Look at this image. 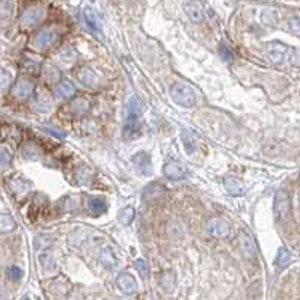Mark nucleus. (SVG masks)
<instances>
[{
	"instance_id": "f257e3e1",
	"label": "nucleus",
	"mask_w": 300,
	"mask_h": 300,
	"mask_svg": "<svg viewBox=\"0 0 300 300\" xmlns=\"http://www.w3.org/2000/svg\"><path fill=\"white\" fill-rule=\"evenodd\" d=\"M140 113H142L140 100L137 97L129 98L124 107V115H125L124 137L125 139H134L140 134V124H139Z\"/></svg>"
},
{
	"instance_id": "f03ea898",
	"label": "nucleus",
	"mask_w": 300,
	"mask_h": 300,
	"mask_svg": "<svg viewBox=\"0 0 300 300\" xmlns=\"http://www.w3.org/2000/svg\"><path fill=\"white\" fill-rule=\"evenodd\" d=\"M169 95H170L173 103H177L181 107L188 109V107H193L196 103V95H195L193 89L183 82L173 83L169 89Z\"/></svg>"
},
{
	"instance_id": "7ed1b4c3",
	"label": "nucleus",
	"mask_w": 300,
	"mask_h": 300,
	"mask_svg": "<svg viewBox=\"0 0 300 300\" xmlns=\"http://www.w3.org/2000/svg\"><path fill=\"white\" fill-rule=\"evenodd\" d=\"M59 39H60V32L56 26L44 27L39 32L35 34L32 39V47L38 52H45V50H49L50 47H53Z\"/></svg>"
},
{
	"instance_id": "20e7f679",
	"label": "nucleus",
	"mask_w": 300,
	"mask_h": 300,
	"mask_svg": "<svg viewBox=\"0 0 300 300\" xmlns=\"http://www.w3.org/2000/svg\"><path fill=\"white\" fill-rule=\"evenodd\" d=\"M47 15V9L44 5H32L23 11L20 21L23 27H35L38 26Z\"/></svg>"
},
{
	"instance_id": "39448f33",
	"label": "nucleus",
	"mask_w": 300,
	"mask_h": 300,
	"mask_svg": "<svg viewBox=\"0 0 300 300\" xmlns=\"http://www.w3.org/2000/svg\"><path fill=\"white\" fill-rule=\"evenodd\" d=\"M290 195L285 190H278V193L275 195V202H273V211H275V217L276 220H285L287 216L290 214Z\"/></svg>"
},
{
	"instance_id": "423d86ee",
	"label": "nucleus",
	"mask_w": 300,
	"mask_h": 300,
	"mask_svg": "<svg viewBox=\"0 0 300 300\" xmlns=\"http://www.w3.org/2000/svg\"><path fill=\"white\" fill-rule=\"evenodd\" d=\"M239 247H240V252L243 254V257L247 260H255L258 255V249H257V243L254 240V237L243 229L239 232Z\"/></svg>"
},
{
	"instance_id": "0eeeda50",
	"label": "nucleus",
	"mask_w": 300,
	"mask_h": 300,
	"mask_svg": "<svg viewBox=\"0 0 300 300\" xmlns=\"http://www.w3.org/2000/svg\"><path fill=\"white\" fill-rule=\"evenodd\" d=\"M77 78L82 85L91 89H98L101 86V78L97 75V73L94 71L91 67H82L77 71Z\"/></svg>"
},
{
	"instance_id": "6e6552de",
	"label": "nucleus",
	"mask_w": 300,
	"mask_h": 300,
	"mask_svg": "<svg viewBox=\"0 0 300 300\" xmlns=\"http://www.w3.org/2000/svg\"><path fill=\"white\" fill-rule=\"evenodd\" d=\"M207 231L210 235L216 237V239H225V237L229 235V225L224 219L214 217L207 222Z\"/></svg>"
},
{
	"instance_id": "1a4fd4ad",
	"label": "nucleus",
	"mask_w": 300,
	"mask_h": 300,
	"mask_svg": "<svg viewBox=\"0 0 300 300\" xmlns=\"http://www.w3.org/2000/svg\"><path fill=\"white\" fill-rule=\"evenodd\" d=\"M131 162L136 165V168L140 170V173L150 177L152 173V160H151V155L145 151H140L137 154H134L131 157Z\"/></svg>"
},
{
	"instance_id": "9d476101",
	"label": "nucleus",
	"mask_w": 300,
	"mask_h": 300,
	"mask_svg": "<svg viewBox=\"0 0 300 300\" xmlns=\"http://www.w3.org/2000/svg\"><path fill=\"white\" fill-rule=\"evenodd\" d=\"M35 91V85L30 80H19L12 86V95L17 100H27L29 97H32V94Z\"/></svg>"
},
{
	"instance_id": "9b49d317",
	"label": "nucleus",
	"mask_w": 300,
	"mask_h": 300,
	"mask_svg": "<svg viewBox=\"0 0 300 300\" xmlns=\"http://www.w3.org/2000/svg\"><path fill=\"white\" fill-rule=\"evenodd\" d=\"M163 173H165V177H168L170 180H181V178H184L187 175V169L180 162L170 160V162H168L165 165Z\"/></svg>"
},
{
	"instance_id": "f8f14e48",
	"label": "nucleus",
	"mask_w": 300,
	"mask_h": 300,
	"mask_svg": "<svg viewBox=\"0 0 300 300\" xmlns=\"http://www.w3.org/2000/svg\"><path fill=\"white\" fill-rule=\"evenodd\" d=\"M285 53H287V47L282 42H270L268 44L267 55H268V59H270L272 64H275V65L282 64L283 59H285Z\"/></svg>"
},
{
	"instance_id": "ddd939ff",
	"label": "nucleus",
	"mask_w": 300,
	"mask_h": 300,
	"mask_svg": "<svg viewBox=\"0 0 300 300\" xmlns=\"http://www.w3.org/2000/svg\"><path fill=\"white\" fill-rule=\"evenodd\" d=\"M116 283H118L119 290H121L124 294H133V293H136V290H137V282H136V279H134L130 273H127V272H124V273H119V275H118Z\"/></svg>"
},
{
	"instance_id": "4468645a",
	"label": "nucleus",
	"mask_w": 300,
	"mask_h": 300,
	"mask_svg": "<svg viewBox=\"0 0 300 300\" xmlns=\"http://www.w3.org/2000/svg\"><path fill=\"white\" fill-rule=\"evenodd\" d=\"M224 186H225V190L231 195V196H243L246 193V187L244 184L235 177H228L225 181H224Z\"/></svg>"
},
{
	"instance_id": "2eb2a0df",
	"label": "nucleus",
	"mask_w": 300,
	"mask_h": 300,
	"mask_svg": "<svg viewBox=\"0 0 300 300\" xmlns=\"http://www.w3.org/2000/svg\"><path fill=\"white\" fill-rule=\"evenodd\" d=\"M83 15H85L86 24L89 26V29L92 30V32L100 34V32H101V20H100V17H98V14L94 11L92 8L88 6V8H85Z\"/></svg>"
},
{
	"instance_id": "dca6fc26",
	"label": "nucleus",
	"mask_w": 300,
	"mask_h": 300,
	"mask_svg": "<svg viewBox=\"0 0 300 300\" xmlns=\"http://www.w3.org/2000/svg\"><path fill=\"white\" fill-rule=\"evenodd\" d=\"M56 92H57V95L60 98H73L75 95V86L70 82V80H59L57 85H56Z\"/></svg>"
},
{
	"instance_id": "f3484780",
	"label": "nucleus",
	"mask_w": 300,
	"mask_h": 300,
	"mask_svg": "<svg viewBox=\"0 0 300 300\" xmlns=\"http://www.w3.org/2000/svg\"><path fill=\"white\" fill-rule=\"evenodd\" d=\"M184 9H186V14L188 15V19L193 23H201L204 20V11L198 2H188Z\"/></svg>"
},
{
	"instance_id": "a211bd4d",
	"label": "nucleus",
	"mask_w": 300,
	"mask_h": 300,
	"mask_svg": "<svg viewBox=\"0 0 300 300\" xmlns=\"http://www.w3.org/2000/svg\"><path fill=\"white\" fill-rule=\"evenodd\" d=\"M91 109V103L80 97V98H75L71 104H70V112L75 116H80V115H85L88 110Z\"/></svg>"
},
{
	"instance_id": "6ab92c4d",
	"label": "nucleus",
	"mask_w": 300,
	"mask_h": 300,
	"mask_svg": "<svg viewBox=\"0 0 300 300\" xmlns=\"http://www.w3.org/2000/svg\"><path fill=\"white\" fill-rule=\"evenodd\" d=\"M181 140H183V145H184L186 152L187 154H195V151L198 150V142H196L195 136L188 130H183Z\"/></svg>"
},
{
	"instance_id": "aec40b11",
	"label": "nucleus",
	"mask_w": 300,
	"mask_h": 300,
	"mask_svg": "<svg viewBox=\"0 0 300 300\" xmlns=\"http://www.w3.org/2000/svg\"><path fill=\"white\" fill-rule=\"evenodd\" d=\"M53 106V98L52 95L47 91H41L37 97V109H39L41 112H47V110H50Z\"/></svg>"
},
{
	"instance_id": "412c9836",
	"label": "nucleus",
	"mask_w": 300,
	"mask_h": 300,
	"mask_svg": "<svg viewBox=\"0 0 300 300\" xmlns=\"http://www.w3.org/2000/svg\"><path fill=\"white\" fill-rule=\"evenodd\" d=\"M101 262L106 268H109V270H112L115 265H118V258L115 257L113 250L110 247H104L101 250Z\"/></svg>"
},
{
	"instance_id": "4be33fe9",
	"label": "nucleus",
	"mask_w": 300,
	"mask_h": 300,
	"mask_svg": "<svg viewBox=\"0 0 300 300\" xmlns=\"http://www.w3.org/2000/svg\"><path fill=\"white\" fill-rule=\"evenodd\" d=\"M14 14V0H0V20L9 21Z\"/></svg>"
},
{
	"instance_id": "5701e85b",
	"label": "nucleus",
	"mask_w": 300,
	"mask_h": 300,
	"mask_svg": "<svg viewBox=\"0 0 300 300\" xmlns=\"http://www.w3.org/2000/svg\"><path fill=\"white\" fill-rule=\"evenodd\" d=\"M15 228V220L11 214L8 213H0V232L6 234L14 231Z\"/></svg>"
},
{
	"instance_id": "b1692460",
	"label": "nucleus",
	"mask_w": 300,
	"mask_h": 300,
	"mask_svg": "<svg viewBox=\"0 0 300 300\" xmlns=\"http://www.w3.org/2000/svg\"><path fill=\"white\" fill-rule=\"evenodd\" d=\"M88 208L91 210V213L94 214H103L106 211V202L101 198H89L88 201Z\"/></svg>"
},
{
	"instance_id": "393cba45",
	"label": "nucleus",
	"mask_w": 300,
	"mask_h": 300,
	"mask_svg": "<svg viewBox=\"0 0 300 300\" xmlns=\"http://www.w3.org/2000/svg\"><path fill=\"white\" fill-rule=\"evenodd\" d=\"M118 220H119L121 225L129 226L134 220V208L133 207H124L118 214Z\"/></svg>"
},
{
	"instance_id": "a878e982",
	"label": "nucleus",
	"mask_w": 300,
	"mask_h": 300,
	"mask_svg": "<svg viewBox=\"0 0 300 300\" xmlns=\"http://www.w3.org/2000/svg\"><path fill=\"white\" fill-rule=\"evenodd\" d=\"M12 162V152L8 147L0 145V170H6Z\"/></svg>"
},
{
	"instance_id": "bb28decb",
	"label": "nucleus",
	"mask_w": 300,
	"mask_h": 300,
	"mask_svg": "<svg viewBox=\"0 0 300 300\" xmlns=\"http://www.w3.org/2000/svg\"><path fill=\"white\" fill-rule=\"evenodd\" d=\"M39 262L42 265V268L45 272H52L56 268V261L53 258V255L50 254V252H44V254L39 255Z\"/></svg>"
},
{
	"instance_id": "cd10ccee",
	"label": "nucleus",
	"mask_w": 300,
	"mask_h": 300,
	"mask_svg": "<svg viewBox=\"0 0 300 300\" xmlns=\"http://www.w3.org/2000/svg\"><path fill=\"white\" fill-rule=\"evenodd\" d=\"M290 260H291V254L288 252V249L287 247H281L279 252H278V257H276V267L283 268L285 265H288Z\"/></svg>"
},
{
	"instance_id": "c85d7f7f",
	"label": "nucleus",
	"mask_w": 300,
	"mask_h": 300,
	"mask_svg": "<svg viewBox=\"0 0 300 300\" xmlns=\"http://www.w3.org/2000/svg\"><path fill=\"white\" fill-rule=\"evenodd\" d=\"M134 265H136V270L140 273L142 279H148L150 278V267H148V262L144 258H137L134 261Z\"/></svg>"
},
{
	"instance_id": "c756f323",
	"label": "nucleus",
	"mask_w": 300,
	"mask_h": 300,
	"mask_svg": "<svg viewBox=\"0 0 300 300\" xmlns=\"http://www.w3.org/2000/svg\"><path fill=\"white\" fill-rule=\"evenodd\" d=\"M21 68H23V71H26V73H29V74H38L41 65L38 64V62H35V60L26 59V60H23Z\"/></svg>"
},
{
	"instance_id": "7c9ffc66",
	"label": "nucleus",
	"mask_w": 300,
	"mask_h": 300,
	"mask_svg": "<svg viewBox=\"0 0 300 300\" xmlns=\"http://www.w3.org/2000/svg\"><path fill=\"white\" fill-rule=\"evenodd\" d=\"M59 77H60V73L55 67H45L44 68V78L47 82L56 83V82H59Z\"/></svg>"
},
{
	"instance_id": "2f4dec72",
	"label": "nucleus",
	"mask_w": 300,
	"mask_h": 300,
	"mask_svg": "<svg viewBox=\"0 0 300 300\" xmlns=\"http://www.w3.org/2000/svg\"><path fill=\"white\" fill-rule=\"evenodd\" d=\"M219 55L225 62H231L232 57H234V53H232V50L229 49V45L226 42H222L219 45Z\"/></svg>"
},
{
	"instance_id": "473e14b6",
	"label": "nucleus",
	"mask_w": 300,
	"mask_h": 300,
	"mask_svg": "<svg viewBox=\"0 0 300 300\" xmlns=\"http://www.w3.org/2000/svg\"><path fill=\"white\" fill-rule=\"evenodd\" d=\"M42 130H44L45 133L52 134V136L56 137V139H65V137H67V133H65L64 130L57 129V127H50V125H44Z\"/></svg>"
},
{
	"instance_id": "72a5a7b5",
	"label": "nucleus",
	"mask_w": 300,
	"mask_h": 300,
	"mask_svg": "<svg viewBox=\"0 0 300 300\" xmlns=\"http://www.w3.org/2000/svg\"><path fill=\"white\" fill-rule=\"evenodd\" d=\"M6 275H8V278L12 279V281H19V279H21L23 272H21V268H20V267L11 265V267L8 268V270H6Z\"/></svg>"
},
{
	"instance_id": "f704fd0d",
	"label": "nucleus",
	"mask_w": 300,
	"mask_h": 300,
	"mask_svg": "<svg viewBox=\"0 0 300 300\" xmlns=\"http://www.w3.org/2000/svg\"><path fill=\"white\" fill-rule=\"evenodd\" d=\"M173 285H175V278H173V273L172 272H166L163 275V287H166L169 291H172Z\"/></svg>"
},
{
	"instance_id": "c9c22d12",
	"label": "nucleus",
	"mask_w": 300,
	"mask_h": 300,
	"mask_svg": "<svg viewBox=\"0 0 300 300\" xmlns=\"http://www.w3.org/2000/svg\"><path fill=\"white\" fill-rule=\"evenodd\" d=\"M11 187H12V190L14 192H26L27 190V187H29V184L27 183H24L23 180H20V178H17V180H14L12 183H11Z\"/></svg>"
},
{
	"instance_id": "e433bc0d",
	"label": "nucleus",
	"mask_w": 300,
	"mask_h": 300,
	"mask_svg": "<svg viewBox=\"0 0 300 300\" xmlns=\"http://www.w3.org/2000/svg\"><path fill=\"white\" fill-rule=\"evenodd\" d=\"M11 80H12V77L9 73L0 71V91H5L11 85Z\"/></svg>"
},
{
	"instance_id": "4c0bfd02",
	"label": "nucleus",
	"mask_w": 300,
	"mask_h": 300,
	"mask_svg": "<svg viewBox=\"0 0 300 300\" xmlns=\"http://www.w3.org/2000/svg\"><path fill=\"white\" fill-rule=\"evenodd\" d=\"M290 27L294 30L296 34H300V21L297 19H291L290 20Z\"/></svg>"
}]
</instances>
